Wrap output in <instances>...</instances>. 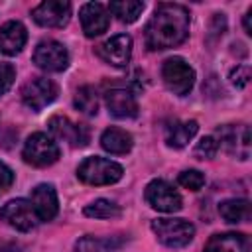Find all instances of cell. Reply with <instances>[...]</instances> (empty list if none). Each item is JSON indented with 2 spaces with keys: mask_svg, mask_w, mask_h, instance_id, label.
<instances>
[{
  "mask_svg": "<svg viewBox=\"0 0 252 252\" xmlns=\"http://www.w3.org/2000/svg\"><path fill=\"white\" fill-rule=\"evenodd\" d=\"M14 79H16V69L10 63L0 61V96L10 91V87L14 85Z\"/></svg>",
  "mask_w": 252,
  "mask_h": 252,
  "instance_id": "28",
  "label": "cell"
},
{
  "mask_svg": "<svg viewBox=\"0 0 252 252\" xmlns=\"http://www.w3.org/2000/svg\"><path fill=\"white\" fill-rule=\"evenodd\" d=\"M144 197L148 201V205L156 211L161 213H177L183 207V199L181 195L173 189V185H169L163 179H154L146 185Z\"/></svg>",
  "mask_w": 252,
  "mask_h": 252,
  "instance_id": "6",
  "label": "cell"
},
{
  "mask_svg": "<svg viewBox=\"0 0 252 252\" xmlns=\"http://www.w3.org/2000/svg\"><path fill=\"white\" fill-rule=\"evenodd\" d=\"M98 55L114 67H124L130 61L132 55V37L128 33H118L110 39H106L100 47H98Z\"/></svg>",
  "mask_w": 252,
  "mask_h": 252,
  "instance_id": "14",
  "label": "cell"
},
{
  "mask_svg": "<svg viewBox=\"0 0 252 252\" xmlns=\"http://www.w3.org/2000/svg\"><path fill=\"white\" fill-rule=\"evenodd\" d=\"M189 24H191V16L185 6L173 2L158 4L144 33L148 49L158 51L183 43L189 35Z\"/></svg>",
  "mask_w": 252,
  "mask_h": 252,
  "instance_id": "1",
  "label": "cell"
},
{
  "mask_svg": "<svg viewBox=\"0 0 252 252\" xmlns=\"http://www.w3.org/2000/svg\"><path fill=\"white\" fill-rule=\"evenodd\" d=\"M132 136L130 132L122 130V128H116V126H110L106 128L102 134H100V146L108 152V154H114V156H124L132 150Z\"/></svg>",
  "mask_w": 252,
  "mask_h": 252,
  "instance_id": "20",
  "label": "cell"
},
{
  "mask_svg": "<svg viewBox=\"0 0 252 252\" xmlns=\"http://www.w3.org/2000/svg\"><path fill=\"white\" fill-rule=\"evenodd\" d=\"M150 226L156 238L167 248H183L195 236V226L185 219H156Z\"/></svg>",
  "mask_w": 252,
  "mask_h": 252,
  "instance_id": "3",
  "label": "cell"
},
{
  "mask_svg": "<svg viewBox=\"0 0 252 252\" xmlns=\"http://www.w3.org/2000/svg\"><path fill=\"white\" fill-rule=\"evenodd\" d=\"M47 128L55 138L67 142L73 148H83L89 144V128L85 124L73 122L67 116H61V114L51 116L47 122Z\"/></svg>",
  "mask_w": 252,
  "mask_h": 252,
  "instance_id": "11",
  "label": "cell"
},
{
  "mask_svg": "<svg viewBox=\"0 0 252 252\" xmlns=\"http://www.w3.org/2000/svg\"><path fill=\"white\" fill-rule=\"evenodd\" d=\"M220 146L238 159L250 158V130L246 124H222L217 130Z\"/></svg>",
  "mask_w": 252,
  "mask_h": 252,
  "instance_id": "9",
  "label": "cell"
},
{
  "mask_svg": "<svg viewBox=\"0 0 252 252\" xmlns=\"http://www.w3.org/2000/svg\"><path fill=\"white\" fill-rule=\"evenodd\" d=\"M20 94H22L24 104H26L28 108H32V110L37 112V110L45 108L47 104H51V102L55 100V96H57V85H55L51 79L35 77V79L28 81V83L22 87Z\"/></svg>",
  "mask_w": 252,
  "mask_h": 252,
  "instance_id": "10",
  "label": "cell"
},
{
  "mask_svg": "<svg viewBox=\"0 0 252 252\" xmlns=\"http://www.w3.org/2000/svg\"><path fill=\"white\" fill-rule=\"evenodd\" d=\"M32 16L43 28H63L71 18V4L65 0H45L32 10Z\"/></svg>",
  "mask_w": 252,
  "mask_h": 252,
  "instance_id": "12",
  "label": "cell"
},
{
  "mask_svg": "<svg viewBox=\"0 0 252 252\" xmlns=\"http://www.w3.org/2000/svg\"><path fill=\"white\" fill-rule=\"evenodd\" d=\"M228 79H230V83H232L236 89H244V87L248 85V81H250V67H248V65H236V67L230 71Z\"/></svg>",
  "mask_w": 252,
  "mask_h": 252,
  "instance_id": "29",
  "label": "cell"
},
{
  "mask_svg": "<svg viewBox=\"0 0 252 252\" xmlns=\"http://www.w3.org/2000/svg\"><path fill=\"white\" fill-rule=\"evenodd\" d=\"M12 183H14V171H12L4 161H0V189L4 191V189H8Z\"/></svg>",
  "mask_w": 252,
  "mask_h": 252,
  "instance_id": "31",
  "label": "cell"
},
{
  "mask_svg": "<svg viewBox=\"0 0 252 252\" xmlns=\"http://www.w3.org/2000/svg\"><path fill=\"white\" fill-rule=\"evenodd\" d=\"M161 79L173 94L183 96L195 85V71L183 57H169L161 65Z\"/></svg>",
  "mask_w": 252,
  "mask_h": 252,
  "instance_id": "4",
  "label": "cell"
},
{
  "mask_svg": "<svg viewBox=\"0 0 252 252\" xmlns=\"http://www.w3.org/2000/svg\"><path fill=\"white\" fill-rule=\"evenodd\" d=\"M83 213H85L87 217H91V219H102V220H106V219H118V217L122 215V209H120L114 201L96 199V201H93L91 205H87Z\"/></svg>",
  "mask_w": 252,
  "mask_h": 252,
  "instance_id": "24",
  "label": "cell"
},
{
  "mask_svg": "<svg viewBox=\"0 0 252 252\" xmlns=\"http://www.w3.org/2000/svg\"><path fill=\"white\" fill-rule=\"evenodd\" d=\"M199 130V124L195 120H185V122H179V120H173L165 126V144L169 148H185L193 136L197 134Z\"/></svg>",
  "mask_w": 252,
  "mask_h": 252,
  "instance_id": "19",
  "label": "cell"
},
{
  "mask_svg": "<svg viewBox=\"0 0 252 252\" xmlns=\"http://www.w3.org/2000/svg\"><path fill=\"white\" fill-rule=\"evenodd\" d=\"M33 63L49 73H59L69 65V51L55 39H43L33 49Z\"/></svg>",
  "mask_w": 252,
  "mask_h": 252,
  "instance_id": "7",
  "label": "cell"
},
{
  "mask_svg": "<svg viewBox=\"0 0 252 252\" xmlns=\"http://www.w3.org/2000/svg\"><path fill=\"white\" fill-rule=\"evenodd\" d=\"M22 158L26 163H30L33 167H47V165L57 161L59 148L47 134L35 132L26 140L24 150H22Z\"/></svg>",
  "mask_w": 252,
  "mask_h": 252,
  "instance_id": "5",
  "label": "cell"
},
{
  "mask_svg": "<svg viewBox=\"0 0 252 252\" xmlns=\"http://www.w3.org/2000/svg\"><path fill=\"white\" fill-rule=\"evenodd\" d=\"M219 213L226 222H244L250 219L248 199H226L219 205Z\"/></svg>",
  "mask_w": 252,
  "mask_h": 252,
  "instance_id": "21",
  "label": "cell"
},
{
  "mask_svg": "<svg viewBox=\"0 0 252 252\" xmlns=\"http://www.w3.org/2000/svg\"><path fill=\"white\" fill-rule=\"evenodd\" d=\"M122 173L124 169L120 163L100 156L85 158L77 167V177L87 185H110L116 183Z\"/></svg>",
  "mask_w": 252,
  "mask_h": 252,
  "instance_id": "2",
  "label": "cell"
},
{
  "mask_svg": "<svg viewBox=\"0 0 252 252\" xmlns=\"http://www.w3.org/2000/svg\"><path fill=\"white\" fill-rule=\"evenodd\" d=\"M217 152H219V142H217V138L205 136V138H201V140L197 142V146H195V150H193V156H195L197 159H213V158L217 156Z\"/></svg>",
  "mask_w": 252,
  "mask_h": 252,
  "instance_id": "26",
  "label": "cell"
},
{
  "mask_svg": "<svg viewBox=\"0 0 252 252\" xmlns=\"http://www.w3.org/2000/svg\"><path fill=\"white\" fill-rule=\"evenodd\" d=\"M224 30H226V18H224V14H215L213 20H211V26H209V39L211 41L219 39L224 33Z\"/></svg>",
  "mask_w": 252,
  "mask_h": 252,
  "instance_id": "30",
  "label": "cell"
},
{
  "mask_svg": "<svg viewBox=\"0 0 252 252\" xmlns=\"http://www.w3.org/2000/svg\"><path fill=\"white\" fill-rule=\"evenodd\" d=\"M106 108L114 118H134L138 114V102L132 91L114 87L104 94Z\"/></svg>",
  "mask_w": 252,
  "mask_h": 252,
  "instance_id": "15",
  "label": "cell"
},
{
  "mask_svg": "<svg viewBox=\"0 0 252 252\" xmlns=\"http://www.w3.org/2000/svg\"><path fill=\"white\" fill-rule=\"evenodd\" d=\"M108 12H112L122 24H132L140 18L144 12V2L140 0H120V2H110Z\"/></svg>",
  "mask_w": 252,
  "mask_h": 252,
  "instance_id": "22",
  "label": "cell"
},
{
  "mask_svg": "<svg viewBox=\"0 0 252 252\" xmlns=\"http://www.w3.org/2000/svg\"><path fill=\"white\" fill-rule=\"evenodd\" d=\"M32 205H33V211H35V215H37L39 220H51V219H55V215L59 211L55 187L49 185V183H39L32 191Z\"/></svg>",
  "mask_w": 252,
  "mask_h": 252,
  "instance_id": "16",
  "label": "cell"
},
{
  "mask_svg": "<svg viewBox=\"0 0 252 252\" xmlns=\"http://www.w3.org/2000/svg\"><path fill=\"white\" fill-rule=\"evenodd\" d=\"M26 41H28V32L22 22L10 20L0 28V53L16 55L24 49Z\"/></svg>",
  "mask_w": 252,
  "mask_h": 252,
  "instance_id": "17",
  "label": "cell"
},
{
  "mask_svg": "<svg viewBox=\"0 0 252 252\" xmlns=\"http://www.w3.org/2000/svg\"><path fill=\"white\" fill-rule=\"evenodd\" d=\"M250 18H252V8L246 12V16H244V32L250 35L252 33V22H250Z\"/></svg>",
  "mask_w": 252,
  "mask_h": 252,
  "instance_id": "32",
  "label": "cell"
},
{
  "mask_svg": "<svg viewBox=\"0 0 252 252\" xmlns=\"http://www.w3.org/2000/svg\"><path fill=\"white\" fill-rule=\"evenodd\" d=\"M203 252H250V242L238 232L213 234Z\"/></svg>",
  "mask_w": 252,
  "mask_h": 252,
  "instance_id": "18",
  "label": "cell"
},
{
  "mask_svg": "<svg viewBox=\"0 0 252 252\" xmlns=\"http://www.w3.org/2000/svg\"><path fill=\"white\" fill-rule=\"evenodd\" d=\"M73 102H75L77 110H81L87 116H94L98 112V96H96V91L91 85H85V87L77 89Z\"/></svg>",
  "mask_w": 252,
  "mask_h": 252,
  "instance_id": "25",
  "label": "cell"
},
{
  "mask_svg": "<svg viewBox=\"0 0 252 252\" xmlns=\"http://www.w3.org/2000/svg\"><path fill=\"white\" fill-rule=\"evenodd\" d=\"M79 18H81V26H83V32L87 37H96V35L104 33L108 30V24H110L108 8L100 2L83 4Z\"/></svg>",
  "mask_w": 252,
  "mask_h": 252,
  "instance_id": "13",
  "label": "cell"
},
{
  "mask_svg": "<svg viewBox=\"0 0 252 252\" xmlns=\"http://www.w3.org/2000/svg\"><path fill=\"white\" fill-rule=\"evenodd\" d=\"M0 219L10 224L12 228L20 230V232H30L32 228H35V224L39 222L32 201L26 199H12L8 201L2 209H0Z\"/></svg>",
  "mask_w": 252,
  "mask_h": 252,
  "instance_id": "8",
  "label": "cell"
},
{
  "mask_svg": "<svg viewBox=\"0 0 252 252\" xmlns=\"http://www.w3.org/2000/svg\"><path fill=\"white\" fill-rule=\"evenodd\" d=\"M122 240L116 238H98V236H83L75 242V252H114Z\"/></svg>",
  "mask_w": 252,
  "mask_h": 252,
  "instance_id": "23",
  "label": "cell"
},
{
  "mask_svg": "<svg viewBox=\"0 0 252 252\" xmlns=\"http://www.w3.org/2000/svg\"><path fill=\"white\" fill-rule=\"evenodd\" d=\"M177 183L189 191H199L203 185H205V175L199 171V169H185L179 173L177 177Z\"/></svg>",
  "mask_w": 252,
  "mask_h": 252,
  "instance_id": "27",
  "label": "cell"
}]
</instances>
